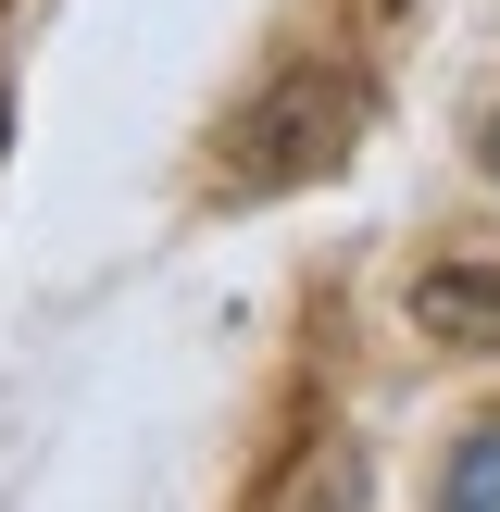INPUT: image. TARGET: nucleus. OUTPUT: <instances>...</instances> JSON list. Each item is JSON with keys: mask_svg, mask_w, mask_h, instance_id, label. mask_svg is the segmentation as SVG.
I'll list each match as a JSON object with an SVG mask.
<instances>
[{"mask_svg": "<svg viewBox=\"0 0 500 512\" xmlns=\"http://www.w3.org/2000/svg\"><path fill=\"white\" fill-rule=\"evenodd\" d=\"M363 113H375V88H363L350 63H288V75H263V88L225 113L213 188H225V200L313 188V175H338L350 150H363Z\"/></svg>", "mask_w": 500, "mask_h": 512, "instance_id": "f257e3e1", "label": "nucleus"}, {"mask_svg": "<svg viewBox=\"0 0 500 512\" xmlns=\"http://www.w3.org/2000/svg\"><path fill=\"white\" fill-rule=\"evenodd\" d=\"M413 325L450 338V350H500V275H488V263H438V275L413 288Z\"/></svg>", "mask_w": 500, "mask_h": 512, "instance_id": "f03ea898", "label": "nucleus"}, {"mask_svg": "<svg viewBox=\"0 0 500 512\" xmlns=\"http://www.w3.org/2000/svg\"><path fill=\"white\" fill-rule=\"evenodd\" d=\"M438 500H450V512H500V413L475 425L463 450H450V475H438Z\"/></svg>", "mask_w": 500, "mask_h": 512, "instance_id": "7ed1b4c3", "label": "nucleus"}, {"mask_svg": "<svg viewBox=\"0 0 500 512\" xmlns=\"http://www.w3.org/2000/svg\"><path fill=\"white\" fill-rule=\"evenodd\" d=\"M0 150H13V88H0Z\"/></svg>", "mask_w": 500, "mask_h": 512, "instance_id": "20e7f679", "label": "nucleus"}, {"mask_svg": "<svg viewBox=\"0 0 500 512\" xmlns=\"http://www.w3.org/2000/svg\"><path fill=\"white\" fill-rule=\"evenodd\" d=\"M488 175H500V125H488Z\"/></svg>", "mask_w": 500, "mask_h": 512, "instance_id": "39448f33", "label": "nucleus"}]
</instances>
